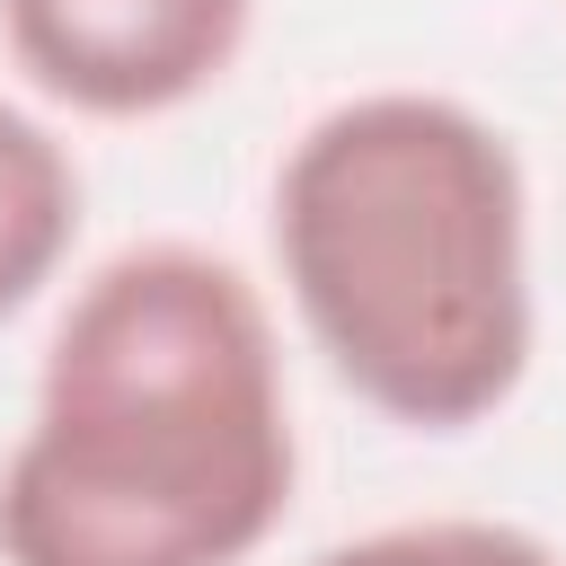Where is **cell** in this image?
Here are the masks:
<instances>
[{"label": "cell", "instance_id": "cell-5", "mask_svg": "<svg viewBox=\"0 0 566 566\" xmlns=\"http://www.w3.org/2000/svg\"><path fill=\"white\" fill-rule=\"evenodd\" d=\"M310 566H566V548L522 522H495V513H424V522L354 531V539L318 548Z\"/></svg>", "mask_w": 566, "mask_h": 566}, {"label": "cell", "instance_id": "cell-4", "mask_svg": "<svg viewBox=\"0 0 566 566\" xmlns=\"http://www.w3.org/2000/svg\"><path fill=\"white\" fill-rule=\"evenodd\" d=\"M80 239V159L71 142L0 97V318L35 310Z\"/></svg>", "mask_w": 566, "mask_h": 566}, {"label": "cell", "instance_id": "cell-1", "mask_svg": "<svg viewBox=\"0 0 566 566\" xmlns=\"http://www.w3.org/2000/svg\"><path fill=\"white\" fill-rule=\"evenodd\" d=\"M301 478L265 292L142 239L71 283L0 460V566H248Z\"/></svg>", "mask_w": 566, "mask_h": 566}, {"label": "cell", "instance_id": "cell-3", "mask_svg": "<svg viewBox=\"0 0 566 566\" xmlns=\"http://www.w3.org/2000/svg\"><path fill=\"white\" fill-rule=\"evenodd\" d=\"M248 27L256 0H0L9 71L88 124H150L212 97Z\"/></svg>", "mask_w": 566, "mask_h": 566}, {"label": "cell", "instance_id": "cell-2", "mask_svg": "<svg viewBox=\"0 0 566 566\" xmlns=\"http://www.w3.org/2000/svg\"><path fill=\"white\" fill-rule=\"evenodd\" d=\"M274 274L336 389L407 433H469L531 380V177L442 88H363L274 168Z\"/></svg>", "mask_w": 566, "mask_h": 566}]
</instances>
